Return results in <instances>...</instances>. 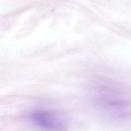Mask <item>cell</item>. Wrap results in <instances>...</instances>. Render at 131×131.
Wrapping results in <instances>:
<instances>
[{"label":"cell","mask_w":131,"mask_h":131,"mask_svg":"<svg viewBox=\"0 0 131 131\" xmlns=\"http://www.w3.org/2000/svg\"><path fill=\"white\" fill-rule=\"evenodd\" d=\"M31 120L37 126L46 129H62L67 120L61 114L54 111H40L31 115Z\"/></svg>","instance_id":"1"}]
</instances>
